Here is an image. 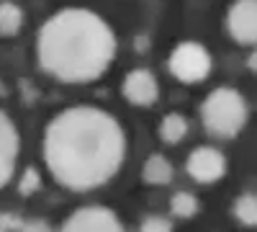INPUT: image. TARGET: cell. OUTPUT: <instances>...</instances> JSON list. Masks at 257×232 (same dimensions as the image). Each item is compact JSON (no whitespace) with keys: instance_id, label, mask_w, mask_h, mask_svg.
Segmentation results:
<instances>
[{"instance_id":"13","label":"cell","mask_w":257,"mask_h":232,"mask_svg":"<svg viewBox=\"0 0 257 232\" xmlns=\"http://www.w3.org/2000/svg\"><path fill=\"white\" fill-rule=\"evenodd\" d=\"M198 209H201V204H198L196 194H190V191H178L170 199V212H173V217L190 219L198 214Z\"/></svg>"},{"instance_id":"7","label":"cell","mask_w":257,"mask_h":232,"mask_svg":"<svg viewBox=\"0 0 257 232\" xmlns=\"http://www.w3.org/2000/svg\"><path fill=\"white\" fill-rule=\"evenodd\" d=\"M18 152H21L18 129L11 121V116L6 111H0V188L8 186L11 178L16 176Z\"/></svg>"},{"instance_id":"12","label":"cell","mask_w":257,"mask_h":232,"mask_svg":"<svg viewBox=\"0 0 257 232\" xmlns=\"http://www.w3.org/2000/svg\"><path fill=\"white\" fill-rule=\"evenodd\" d=\"M24 26V11L11 0L0 3V36H16Z\"/></svg>"},{"instance_id":"14","label":"cell","mask_w":257,"mask_h":232,"mask_svg":"<svg viewBox=\"0 0 257 232\" xmlns=\"http://www.w3.org/2000/svg\"><path fill=\"white\" fill-rule=\"evenodd\" d=\"M234 217L247 227H257V196L254 194H244L234 204Z\"/></svg>"},{"instance_id":"2","label":"cell","mask_w":257,"mask_h":232,"mask_svg":"<svg viewBox=\"0 0 257 232\" xmlns=\"http://www.w3.org/2000/svg\"><path fill=\"white\" fill-rule=\"evenodd\" d=\"M39 62L62 83H90L108 70L116 36L105 21L85 8L54 13L39 31Z\"/></svg>"},{"instance_id":"5","label":"cell","mask_w":257,"mask_h":232,"mask_svg":"<svg viewBox=\"0 0 257 232\" xmlns=\"http://www.w3.org/2000/svg\"><path fill=\"white\" fill-rule=\"evenodd\" d=\"M62 232H123V224L105 206H82L67 217Z\"/></svg>"},{"instance_id":"11","label":"cell","mask_w":257,"mask_h":232,"mask_svg":"<svg viewBox=\"0 0 257 232\" xmlns=\"http://www.w3.org/2000/svg\"><path fill=\"white\" fill-rule=\"evenodd\" d=\"M188 134V119L183 114H167L160 121V139L165 144H180Z\"/></svg>"},{"instance_id":"8","label":"cell","mask_w":257,"mask_h":232,"mask_svg":"<svg viewBox=\"0 0 257 232\" xmlns=\"http://www.w3.org/2000/svg\"><path fill=\"white\" fill-rule=\"evenodd\" d=\"M226 26L239 44H257V0H237L226 16Z\"/></svg>"},{"instance_id":"3","label":"cell","mask_w":257,"mask_h":232,"mask_svg":"<svg viewBox=\"0 0 257 232\" xmlns=\"http://www.w3.org/2000/svg\"><path fill=\"white\" fill-rule=\"evenodd\" d=\"M201 119H203V126L213 137L229 139L244 126L247 103L234 88H216L203 101Z\"/></svg>"},{"instance_id":"4","label":"cell","mask_w":257,"mask_h":232,"mask_svg":"<svg viewBox=\"0 0 257 232\" xmlns=\"http://www.w3.org/2000/svg\"><path fill=\"white\" fill-rule=\"evenodd\" d=\"M170 72L180 83H201L211 72V54L198 41H183L170 54Z\"/></svg>"},{"instance_id":"16","label":"cell","mask_w":257,"mask_h":232,"mask_svg":"<svg viewBox=\"0 0 257 232\" xmlns=\"http://www.w3.org/2000/svg\"><path fill=\"white\" fill-rule=\"evenodd\" d=\"M249 67H252V70H257V52H254V54H252V59H249Z\"/></svg>"},{"instance_id":"9","label":"cell","mask_w":257,"mask_h":232,"mask_svg":"<svg viewBox=\"0 0 257 232\" xmlns=\"http://www.w3.org/2000/svg\"><path fill=\"white\" fill-rule=\"evenodd\" d=\"M160 96L157 78L149 70H132L123 78V98L132 106H152Z\"/></svg>"},{"instance_id":"15","label":"cell","mask_w":257,"mask_h":232,"mask_svg":"<svg viewBox=\"0 0 257 232\" xmlns=\"http://www.w3.org/2000/svg\"><path fill=\"white\" fill-rule=\"evenodd\" d=\"M139 232H173V222L167 217H160V214H152L147 217L139 227Z\"/></svg>"},{"instance_id":"1","label":"cell","mask_w":257,"mask_h":232,"mask_svg":"<svg viewBox=\"0 0 257 232\" xmlns=\"http://www.w3.org/2000/svg\"><path fill=\"white\" fill-rule=\"evenodd\" d=\"M121 124L100 109L75 106L57 114L44 132V163L57 183L90 191L108 183L123 163Z\"/></svg>"},{"instance_id":"10","label":"cell","mask_w":257,"mask_h":232,"mask_svg":"<svg viewBox=\"0 0 257 232\" xmlns=\"http://www.w3.org/2000/svg\"><path fill=\"white\" fill-rule=\"evenodd\" d=\"M175 176V168L165 155H149L144 168H142V178L149 186H167Z\"/></svg>"},{"instance_id":"6","label":"cell","mask_w":257,"mask_h":232,"mask_svg":"<svg viewBox=\"0 0 257 232\" xmlns=\"http://www.w3.org/2000/svg\"><path fill=\"white\" fill-rule=\"evenodd\" d=\"M185 171L196 183L208 186V183H216L226 173V160H224V155L216 150V147L203 144V147H196V150L188 155Z\"/></svg>"}]
</instances>
